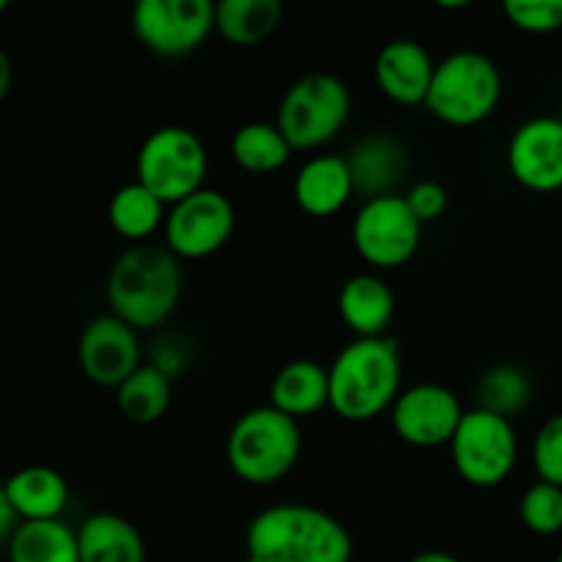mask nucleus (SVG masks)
<instances>
[{
    "label": "nucleus",
    "instance_id": "dca6fc26",
    "mask_svg": "<svg viewBox=\"0 0 562 562\" xmlns=\"http://www.w3.org/2000/svg\"><path fill=\"white\" fill-rule=\"evenodd\" d=\"M355 192L349 159L338 157V154L311 157L294 179L296 206L305 214H313V217L338 214Z\"/></svg>",
    "mask_w": 562,
    "mask_h": 562
},
{
    "label": "nucleus",
    "instance_id": "4be33fe9",
    "mask_svg": "<svg viewBox=\"0 0 562 562\" xmlns=\"http://www.w3.org/2000/svg\"><path fill=\"white\" fill-rule=\"evenodd\" d=\"M9 562H82L80 538L66 521H22L9 541Z\"/></svg>",
    "mask_w": 562,
    "mask_h": 562
},
{
    "label": "nucleus",
    "instance_id": "72a5a7b5",
    "mask_svg": "<svg viewBox=\"0 0 562 562\" xmlns=\"http://www.w3.org/2000/svg\"><path fill=\"white\" fill-rule=\"evenodd\" d=\"M239 562H261V560H256V558H250V554H247V558L239 560Z\"/></svg>",
    "mask_w": 562,
    "mask_h": 562
},
{
    "label": "nucleus",
    "instance_id": "412c9836",
    "mask_svg": "<svg viewBox=\"0 0 562 562\" xmlns=\"http://www.w3.org/2000/svg\"><path fill=\"white\" fill-rule=\"evenodd\" d=\"M82 562H146L137 527L119 514H93L77 530Z\"/></svg>",
    "mask_w": 562,
    "mask_h": 562
},
{
    "label": "nucleus",
    "instance_id": "473e14b6",
    "mask_svg": "<svg viewBox=\"0 0 562 562\" xmlns=\"http://www.w3.org/2000/svg\"><path fill=\"white\" fill-rule=\"evenodd\" d=\"M11 88V64H9V55L0 53V99L9 93Z\"/></svg>",
    "mask_w": 562,
    "mask_h": 562
},
{
    "label": "nucleus",
    "instance_id": "423d86ee",
    "mask_svg": "<svg viewBox=\"0 0 562 562\" xmlns=\"http://www.w3.org/2000/svg\"><path fill=\"white\" fill-rule=\"evenodd\" d=\"M351 91L338 75L311 71L291 82L278 108L280 132L294 151H311L335 140L349 124Z\"/></svg>",
    "mask_w": 562,
    "mask_h": 562
},
{
    "label": "nucleus",
    "instance_id": "f257e3e1",
    "mask_svg": "<svg viewBox=\"0 0 562 562\" xmlns=\"http://www.w3.org/2000/svg\"><path fill=\"white\" fill-rule=\"evenodd\" d=\"M247 554L261 562H351L349 530L316 505L280 503L247 527Z\"/></svg>",
    "mask_w": 562,
    "mask_h": 562
},
{
    "label": "nucleus",
    "instance_id": "6ab92c4d",
    "mask_svg": "<svg viewBox=\"0 0 562 562\" xmlns=\"http://www.w3.org/2000/svg\"><path fill=\"white\" fill-rule=\"evenodd\" d=\"M355 190L366 195V201L382 195H393V187L406 173V148L390 135H371L351 148L349 157Z\"/></svg>",
    "mask_w": 562,
    "mask_h": 562
},
{
    "label": "nucleus",
    "instance_id": "f3484780",
    "mask_svg": "<svg viewBox=\"0 0 562 562\" xmlns=\"http://www.w3.org/2000/svg\"><path fill=\"white\" fill-rule=\"evenodd\" d=\"M338 311L355 338H382L395 316V294L379 274H355L340 285Z\"/></svg>",
    "mask_w": 562,
    "mask_h": 562
},
{
    "label": "nucleus",
    "instance_id": "7c9ffc66",
    "mask_svg": "<svg viewBox=\"0 0 562 562\" xmlns=\"http://www.w3.org/2000/svg\"><path fill=\"white\" fill-rule=\"evenodd\" d=\"M404 198L423 225L439 220L445 214V209H448V190H445V184H439L434 179H423L417 184H412Z\"/></svg>",
    "mask_w": 562,
    "mask_h": 562
},
{
    "label": "nucleus",
    "instance_id": "a878e982",
    "mask_svg": "<svg viewBox=\"0 0 562 562\" xmlns=\"http://www.w3.org/2000/svg\"><path fill=\"white\" fill-rule=\"evenodd\" d=\"M291 154L294 148L285 140L280 126L267 124V121L241 124L231 137V157L250 173H274L289 162Z\"/></svg>",
    "mask_w": 562,
    "mask_h": 562
},
{
    "label": "nucleus",
    "instance_id": "6e6552de",
    "mask_svg": "<svg viewBox=\"0 0 562 562\" xmlns=\"http://www.w3.org/2000/svg\"><path fill=\"white\" fill-rule=\"evenodd\" d=\"M450 456L456 472L467 483L477 488L499 486L519 459L514 423L477 406L464 412V420L450 442Z\"/></svg>",
    "mask_w": 562,
    "mask_h": 562
},
{
    "label": "nucleus",
    "instance_id": "20e7f679",
    "mask_svg": "<svg viewBox=\"0 0 562 562\" xmlns=\"http://www.w3.org/2000/svg\"><path fill=\"white\" fill-rule=\"evenodd\" d=\"M302 453L300 423L285 412L256 406L234 423L225 442L231 470L252 486H269L289 475Z\"/></svg>",
    "mask_w": 562,
    "mask_h": 562
},
{
    "label": "nucleus",
    "instance_id": "b1692460",
    "mask_svg": "<svg viewBox=\"0 0 562 562\" xmlns=\"http://www.w3.org/2000/svg\"><path fill=\"white\" fill-rule=\"evenodd\" d=\"M283 20L280 0H220L217 31L225 42L236 47L263 44Z\"/></svg>",
    "mask_w": 562,
    "mask_h": 562
},
{
    "label": "nucleus",
    "instance_id": "c756f323",
    "mask_svg": "<svg viewBox=\"0 0 562 562\" xmlns=\"http://www.w3.org/2000/svg\"><path fill=\"white\" fill-rule=\"evenodd\" d=\"M532 464L543 483L562 486V415L549 417L532 442Z\"/></svg>",
    "mask_w": 562,
    "mask_h": 562
},
{
    "label": "nucleus",
    "instance_id": "9d476101",
    "mask_svg": "<svg viewBox=\"0 0 562 562\" xmlns=\"http://www.w3.org/2000/svg\"><path fill=\"white\" fill-rule=\"evenodd\" d=\"M132 31L151 53L181 58L203 47L217 31V3L212 0H137Z\"/></svg>",
    "mask_w": 562,
    "mask_h": 562
},
{
    "label": "nucleus",
    "instance_id": "cd10ccee",
    "mask_svg": "<svg viewBox=\"0 0 562 562\" xmlns=\"http://www.w3.org/2000/svg\"><path fill=\"white\" fill-rule=\"evenodd\" d=\"M519 516L527 530L538 536H558L562 532V486L554 483H532L519 503Z\"/></svg>",
    "mask_w": 562,
    "mask_h": 562
},
{
    "label": "nucleus",
    "instance_id": "2f4dec72",
    "mask_svg": "<svg viewBox=\"0 0 562 562\" xmlns=\"http://www.w3.org/2000/svg\"><path fill=\"white\" fill-rule=\"evenodd\" d=\"M409 562H461L459 558H453L450 552H439V549H428V552L415 554Z\"/></svg>",
    "mask_w": 562,
    "mask_h": 562
},
{
    "label": "nucleus",
    "instance_id": "c9c22d12",
    "mask_svg": "<svg viewBox=\"0 0 562 562\" xmlns=\"http://www.w3.org/2000/svg\"><path fill=\"white\" fill-rule=\"evenodd\" d=\"M560 119H562V115H560Z\"/></svg>",
    "mask_w": 562,
    "mask_h": 562
},
{
    "label": "nucleus",
    "instance_id": "c85d7f7f",
    "mask_svg": "<svg viewBox=\"0 0 562 562\" xmlns=\"http://www.w3.org/2000/svg\"><path fill=\"white\" fill-rule=\"evenodd\" d=\"M510 25L527 33H552L562 27V0H505Z\"/></svg>",
    "mask_w": 562,
    "mask_h": 562
},
{
    "label": "nucleus",
    "instance_id": "4468645a",
    "mask_svg": "<svg viewBox=\"0 0 562 562\" xmlns=\"http://www.w3.org/2000/svg\"><path fill=\"white\" fill-rule=\"evenodd\" d=\"M508 168L527 190H562V119L536 115L516 126L508 140Z\"/></svg>",
    "mask_w": 562,
    "mask_h": 562
},
{
    "label": "nucleus",
    "instance_id": "ddd939ff",
    "mask_svg": "<svg viewBox=\"0 0 562 562\" xmlns=\"http://www.w3.org/2000/svg\"><path fill=\"white\" fill-rule=\"evenodd\" d=\"M77 360L93 384L119 390L143 366L137 329L113 313L97 316L80 333Z\"/></svg>",
    "mask_w": 562,
    "mask_h": 562
},
{
    "label": "nucleus",
    "instance_id": "f03ea898",
    "mask_svg": "<svg viewBox=\"0 0 562 562\" xmlns=\"http://www.w3.org/2000/svg\"><path fill=\"white\" fill-rule=\"evenodd\" d=\"M184 274L168 247L132 245L108 274L110 313L135 329L162 327L179 307Z\"/></svg>",
    "mask_w": 562,
    "mask_h": 562
},
{
    "label": "nucleus",
    "instance_id": "39448f33",
    "mask_svg": "<svg viewBox=\"0 0 562 562\" xmlns=\"http://www.w3.org/2000/svg\"><path fill=\"white\" fill-rule=\"evenodd\" d=\"M499 99L503 75L497 64L477 49H456L437 64L426 108L445 124L472 126L486 121Z\"/></svg>",
    "mask_w": 562,
    "mask_h": 562
},
{
    "label": "nucleus",
    "instance_id": "393cba45",
    "mask_svg": "<svg viewBox=\"0 0 562 562\" xmlns=\"http://www.w3.org/2000/svg\"><path fill=\"white\" fill-rule=\"evenodd\" d=\"M115 401L126 420L135 426H151L159 417H165L173 401L170 373H165L159 366H140L115 390Z\"/></svg>",
    "mask_w": 562,
    "mask_h": 562
},
{
    "label": "nucleus",
    "instance_id": "7ed1b4c3",
    "mask_svg": "<svg viewBox=\"0 0 562 562\" xmlns=\"http://www.w3.org/2000/svg\"><path fill=\"white\" fill-rule=\"evenodd\" d=\"M398 340L355 338L329 366V406L349 423H368L393 409L401 390Z\"/></svg>",
    "mask_w": 562,
    "mask_h": 562
},
{
    "label": "nucleus",
    "instance_id": "f704fd0d",
    "mask_svg": "<svg viewBox=\"0 0 562 562\" xmlns=\"http://www.w3.org/2000/svg\"><path fill=\"white\" fill-rule=\"evenodd\" d=\"M554 562H562V552H560V558H558V560H554Z\"/></svg>",
    "mask_w": 562,
    "mask_h": 562
},
{
    "label": "nucleus",
    "instance_id": "f8f14e48",
    "mask_svg": "<svg viewBox=\"0 0 562 562\" xmlns=\"http://www.w3.org/2000/svg\"><path fill=\"white\" fill-rule=\"evenodd\" d=\"M393 428L406 445L412 448H442L453 442L464 409L453 390L445 384L423 382L415 387L404 390L395 401L393 409Z\"/></svg>",
    "mask_w": 562,
    "mask_h": 562
},
{
    "label": "nucleus",
    "instance_id": "a211bd4d",
    "mask_svg": "<svg viewBox=\"0 0 562 562\" xmlns=\"http://www.w3.org/2000/svg\"><path fill=\"white\" fill-rule=\"evenodd\" d=\"M3 494L16 508L22 521L60 519L69 505V483L58 470L44 464H31L16 470L3 483Z\"/></svg>",
    "mask_w": 562,
    "mask_h": 562
},
{
    "label": "nucleus",
    "instance_id": "aec40b11",
    "mask_svg": "<svg viewBox=\"0 0 562 562\" xmlns=\"http://www.w3.org/2000/svg\"><path fill=\"white\" fill-rule=\"evenodd\" d=\"M269 395H272L274 409L285 412L294 420L316 415L329 404V368L313 360L285 362L274 373Z\"/></svg>",
    "mask_w": 562,
    "mask_h": 562
},
{
    "label": "nucleus",
    "instance_id": "5701e85b",
    "mask_svg": "<svg viewBox=\"0 0 562 562\" xmlns=\"http://www.w3.org/2000/svg\"><path fill=\"white\" fill-rule=\"evenodd\" d=\"M110 225L115 228V234L124 236V239L137 241V245H146L148 236L157 234L159 228H165V203L148 190L140 181H130V184L119 187L110 198L108 206Z\"/></svg>",
    "mask_w": 562,
    "mask_h": 562
},
{
    "label": "nucleus",
    "instance_id": "0eeeda50",
    "mask_svg": "<svg viewBox=\"0 0 562 562\" xmlns=\"http://www.w3.org/2000/svg\"><path fill=\"white\" fill-rule=\"evenodd\" d=\"M137 181L146 184L165 206L203 190L209 154L198 132L187 126H159L143 140L137 151Z\"/></svg>",
    "mask_w": 562,
    "mask_h": 562
},
{
    "label": "nucleus",
    "instance_id": "bb28decb",
    "mask_svg": "<svg viewBox=\"0 0 562 562\" xmlns=\"http://www.w3.org/2000/svg\"><path fill=\"white\" fill-rule=\"evenodd\" d=\"M532 398L530 373L519 366H494L488 368L477 384V409L494 412L499 417L516 415L525 409Z\"/></svg>",
    "mask_w": 562,
    "mask_h": 562
},
{
    "label": "nucleus",
    "instance_id": "9b49d317",
    "mask_svg": "<svg viewBox=\"0 0 562 562\" xmlns=\"http://www.w3.org/2000/svg\"><path fill=\"white\" fill-rule=\"evenodd\" d=\"M236 228V209L220 190H198L168 209L165 220V247L176 258L214 256Z\"/></svg>",
    "mask_w": 562,
    "mask_h": 562
},
{
    "label": "nucleus",
    "instance_id": "2eb2a0df",
    "mask_svg": "<svg viewBox=\"0 0 562 562\" xmlns=\"http://www.w3.org/2000/svg\"><path fill=\"white\" fill-rule=\"evenodd\" d=\"M434 71H437V64L417 38L387 42L379 49L376 66H373L382 93L398 104H426Z\"/></svg>",
    "mask_w": 562,
    "mask_h": 562
},
{
    "label": "nucleus",
    "instance_id": "1a4fd4ad",
    "mask_svg": "<svg viewBox=\"0 0 562 562\" xmlns=\"http://www.w3.org/2000/svg\"><path fill=\"white\" fill-rule=\"evenodd\" d=\"M357 252L376 269H398L417 252L423 223L412 212L404 195L371 198L357 212L351 225Z\"/></svg>",
    "mask_w": 562,
    "mask_h": 562
}]
</instances>
